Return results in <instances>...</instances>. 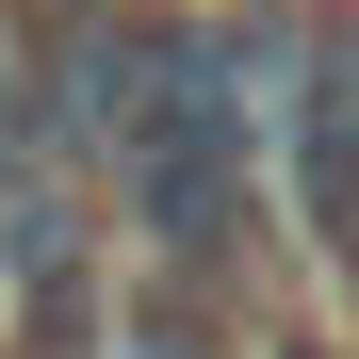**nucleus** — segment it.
<instances>
[{
	"instance_id": "f257e3e1",
	"label": "nucleus",
	"mask_w": 359,
	"mask_h": 359,
	"mask_svg": "<svg viewBox=\"0 0 359 359\" xmlns=\"http://www.w3.org/2000/svg\"><path fill=\"white\" fill-rule=\"evenodd\" d=\"M114 212L147 229L180 278H229L262 245V114L245 82L212 66V17H163V66H147V114L114 131Z\"/></svg>"
},
{
	"instance_id": "f03ea898",
	"label": "nucleus",
	"mask_w": 359,
	"mask_h": 359,
	"mask_svg": "<svg viewBox=\"0 0 359 359\" xmlns=\"http://www.w3.org/2000/svg\"><path fill=\"white\" fill-rule=\"evenodd\" d=\"M147 66H163V0H17L0 17V131L49 180H82L147 114Z\"/></svg>"
},
{
	"instance_id": "7ed1b4c3",
	"label": "nucleus",
	"mask_w": 359,
	"mask_h": 359,
	"mask_svg": "<svg viewBox=\"0 0 359 359\" xmlns=\"http://www.w3.org/2000/svg\"><path fill=\"white\" fill-rule=\"evenodd\" d=\"M114 343H131V359H196V343H212V278H180V262H163V278H131Z\"/></svg>"
},
{
	"instance_id": "20e7f679",
	"label": "nucleus",
	"mask_w": 359,
	"mask_h": 359,
	"mask_svg": "<svg viewBox=\"0 0 359 359\" xmlns=\"http://www.w3.org/2000/svg\"><path fill=\"white\" fill-rule=\"evenodd\" d=\"M33 359H98V294H82V278L33 294Z\"/></svg>"
},
{
	"instance_id": "39448f33",
	"label": "nucleus",
	"mask_w": 359,
	"mask_h": 359,
	"mask_svg": "<svg viewBox=\"0 0 359 359\" xmlns=\"http://www.w3.org/2000/svg\"><path fill=\"white\" fill-rule=\"evenodd\" d=\"M245 359H359V343H327V327H278V343H245Z\"/></svg>"
}]
</instances>
